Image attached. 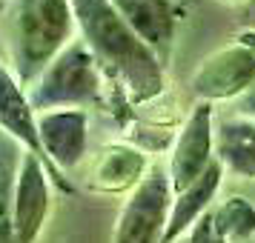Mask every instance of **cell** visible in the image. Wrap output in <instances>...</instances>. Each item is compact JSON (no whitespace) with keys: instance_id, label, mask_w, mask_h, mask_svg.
Listing matches in <instances>:
<instances>
[{"instance_id":"8992f818","label":"cell","mask_w":255,"mask_h":243,"mask_svg":"<svg viewBox=\"0 0 255 243\" xmlns=\"http://www.w3.org/2000/svg\"><path fill=\"white\" fill-rule=\"evenodd\" d=\"M215 129H212V106L198 103L186 117L181 135L175 140L172 158H169V180L175 195L195 183L201 174L215 161Z\"/></svg>"},{"instance_id":"4fadbf2b","label":"cell","mask_w":255,"mask_h":243,"mask_svg":"<svg viewBox=\"0 0 255 243\" xmlns=\"http://www.w3.org/2000/svg\"><path fill=\"white\" fill-rule=\"evenodd\" d=\"M215 158L235 177H255V120L227 117L215 129Z\"/></svg>"},{"instance_id":"6da1fadb","label":"cell","mask_w":255,"mask_h":243,"mask_svg":"<svg viewBox=\"0 0 255 243\" xmlns=\"http://www.w3.org/2000/svg\"><path fill=\"white\" fill-rule=\"evenodd\" d=\"M72 9L98 69L127 92L129 100L140 103L161 92L163 72L158 52L140 40L112 0H72Z\"/></svg>"},{"instance_id":"277c9868","label":"cell","mask_w":255,"mask_h":243,"mask_svg":"<svg viewBox=\"0 0 255 243\" xmlns=\"http://www.w3.org/2000/svg\"><path fill=\"white\" fill-rule=\"evenodd\" d=\"M172 192L169 169H149L146 177L129 192L118 215L112 243H163L172 212Z\"/></svg>"},{"instance_id":"ffe728a7","label":"cell","mask_w":255,"mask_h":243,"mask_svg":"<svg viewBox=\"0 0 255 243\" xmlns=\"http://www.w3.org/2000/svg\"><path fill=\"white\" fill-rule=\"evenodd\" d=\"M0 9H3V3H0Z\"/></svg>"},{"instance_id":"9a60e30c","label":"cell","mask_w":255,"mask_h":243,"mask_svg":"<svg viewBox=\"0 0 255 243\" xmlns=\"http://www.w3.org/2000/svg\"><path fill=\"white\" fill-rule=\"evenodd\" d=\"M212 215H215V223L227 241H241V238L255 235V206L247 197H230Z\"/></svg>"},{"instance_id":"d6986e66","label":"cell","mask_w":255,"mask_h":243,"mask_svg":"<svg viewBox=\"0 0 255 243\" xmlns=\"http://www.w3.org/2000/svg\"><path fill=\"white\" fill-rule=\"evenodd\" d=\"M224 3H241V6H247L250 0H224Z\"/></svg>"},{"instance_id":"5b68a950","label":"cell","mask_w":255,"mask_h":243,"mask_svg":"<svg viewBox=\"0 0 255 243\" xmlns=\"http://www.w3.org/2000/svg\"><path fill=\"white\" fill-rule=\"evenodd\" d=\"M255 83V49L247 43L215 52L207 58L192 75V92L201 97V103L209 100H238Z\"/></svg>"},{"instance_id":"ac0fdd59","label":"cell","mask_w":255,"mask_h":243,"mask_svg":"<svg viewBox=\"0 0 255 243\" xmlns=\"http://www.w3.org/2000/svg\"><path fill=\"white\" fill-rule=\"evenodd\" d=\"M241 17H244L250 26H255V0H250V3L241 9Z\"/></svg>"},{"instance_id":"7a4b0ae2","label":"cell","mask_w":255,"mask_h":243,"mask_svg":"<svg viewBox=\"0 0 255 243\" xmlns=\"http://www.w3.org/2000/svg\"><path fill=\"white\" fill-rule=\"evenodd\" d=\"M75 26L72 0H14L9 14V49L14 78L23 89H29L72 43Z\"/></svg>"},{"instance_id":"52a82bcc","label":"cell","mask_w":255,"mask_h":243,"mask_svg":"<svg viewBox=\"0 0 255 243\" xmlns=\"http://www.w3.org/2000/svg\"><path fill=\"white\" fill-rule=\"evenodd\" d=\"M49 166L35 152L23 155V166L17 174V189H14V241L17 243H35L49 215Z\"/></svg>"},{"instance_id":"2e32d148","label":"cell","mask_w":255,"mask_h":243,"mask_svg":"<svg viewBox=\"0 0 255 243\" xmlns=\"http://www.w3.org/2000/svg\"><path fill=\"white\" fill-rule=\"evenodd\" d=\"M186 243H230V241L221 235L218 223H215V215L207 212V215L198 220L192 229H189V241H186Z\"/></svg>"},{"instance_id":"5bb4252c","label":"cell","mask_w":255,"mask_h":243,"mask_svg":"<svg viewBox=\"0 0 255 243\" xmlns=\"http://www.w3.org/2000/svg\"><path fill=\"white\" fill-rule=\"evenodd\" d=\"M26 146L17 143L12 135L0 129V243H17L14 241L12 212H14V189H17V174L23 166Z\"/></svg>"},{"instance_id":"e0dca14e","label":"cell","mask_w":255,"mask_h":243,"mask_svg":"<svg viewBox=\"0 0 255 243\" xmlns=\"http://www.w3.org/2000/svg\"><path fill=\"white\" fill-rule=\"evenodd\" d=\"M235 112H238V117L255 120V83L241 94V97H238V100H235Z\"/></svg>"},{"instance_id":"8fae6325","label":"cell","mask_w":255,"mask_h":243,"mask_svg":"<svg viewBox=\"0 0 255 243\" xmlns=\"http://www.w3.org/2000/svg\"><path fill=\"white\" fill-rule=\"evenodd\" d=\"M112 6L152 49H163L172 43L175 9L169 0H112Z\"/></svg>"},{"instance_id":"7c38bea8","label":"cell","mask_w":255,"mask_h":243,"mask_svg":"<svg viewBox=\"0 0 255 243\" xmlns=\"http://www.w3.org/2000/svg\"><path fill=\"white\" fill-rule=\"evenodd\" d=\"M146 177V158L132 146H106L92 166V186L101 192H127Z\"/></svg>"},{"instance_id":"ba28073f","label":"cell","mask_w":255,"mask_h":243,"mask_svg":"<svg viewBox=\"0 0 255 243\" xmlns=\"http://www.w3.org/2000/svg\"><path fill=\"white\" fill-rule=\"evenodd\" d=\"M0 129H3L6 135H12L17 143H23L29 152H35L37 158L49 166L52 180H55L63 192H72V186L60 177V172L46 161V155H43L40 132H37V115H35V109H32V103H29V94H26V89L20 86V81H17L3 63H0Z\"/></svg>"},{"instance_id":"30bf717a","label":"cell","mask_w":255,"mask_h":243,"mask_svg":"<svg viewBox=\"0 0 255 243\" xmlns=\"http://www.w3.org/2000/svg\"><path fill=\"white\" fill-rule=\"evenodd\" d=\"M221 177H224V163L215 158V161L209 163V169L198 177L195 183H189L184 192L175 195L163 243H172L175 238H181L184 232H189L198 220L207 215V206H209V200L215 197V192H218Z\"/></svg>"},{"instance_id":"3957f363","label":"cell","mask_w":255,"mask_h":243,"mask_svg":"<svg viewBox=\"0 0 255 243\" xmlns=\"http://www.w3.org/2000/svg\"><path fill=\"white\" fill-rule=\"evenodd\" d=\"M35 115L55 109H83L101 97V69L83 40H72L29 89Z\"/></svg>"},{"instance_id":"9c48e42d","label":"cell","mask_w":255,"mask_h":243,"mask_svg":"<svg viewBox=\"0 0 255 243\" xmlns=\"http://www.w3.org/2000/svg\"><path fill=\"white\" fill-rule=\"evenodd\" d=\"M86 123L83 109H55L37 115V132L46 161L55 169H75L86 158Z\"/></svg>"}]
</instances>
